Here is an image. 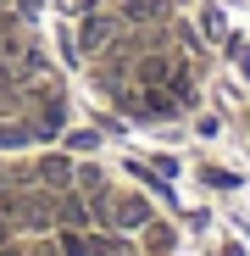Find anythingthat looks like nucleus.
I'll use <instances>...</instances> for the list:
<instances>
[{
    "label": "nucleus",
    "mask_w": 250,
    "mask_h": 256,
    "mask_svg": "<svg viewBox=\"0 0 250 256\" xmlns=\"http://www.w3.org/2000/svg\"><path fill=\"white\" fill-rule=\"evenodd\" d=\"M228 56H234L239 72H250V45H245V39H228Z\"/></svg>",
    "instance_id": "1"
},
{
    "label": "nucleus",
    "mask_w": 250,
    "mask_h": 256,
    "mask_svg": "<svg viewBox=\"0 0 250 256\" xmlns=\"http://www.w3.org/2000/svg\"><path fill=\"white\" fill-rule=\"evenodd\" d=\"M67 150H95V134H89V128H78V134H67Z\"/></svg>",
    "instance_id": "2"
}]
</instances>
